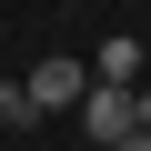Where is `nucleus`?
Wrapping results in <instances>:
<instances>
[{"instance_id":"f257e3e1","label":"nucleus","mask_w":151,"mask_h":151,"mask_svg":"<svg viewBox=\"0 0 151 151\" xmlns=\"http://www.w3.org/2000/svg\"><path fill=\"white\" fill-rule=\"evenodd\" d=\"M141 81H91L81 101H70V111H81V131H91V151H111L121 131H141V101H131Z\"/></svg>"},{"instance_id":"f03ea898","label":"nucleus","mask_w":151,"mask_h":151,"mask_svg":"<svg viewBox=\"0 0 151 151\" xmlns=\"http://www.w3.org/2000/svg\"><path fill=\"white\" fill-rule=\"evenodd\" d=\"M20 91H30V121H40V111H70V101L91 91V60L50 50V60H30V81H20Z\"/></svg>"},{"instance_id":"7ed1b4c3","label":"nucleus","mask_w":151,"mask_h":151,"mask_svg":"<svg viewBox=\"0 0 151 151\" xmlns=\"http://www.w3.org/2000/svg\"><path fill=\"white\" fill-rule=\"evenodd\" d=\"M91 81H141V40H101V60H91Z\"/></svg>"},{"instance_id":"20e7f679","label":"nucleus","mask_w":151,"mask_h":151,"mask_svg":"<svg viewBox=\"0 0 151 151\" xmlns=\"http://www.w3.org/2000/svg\"><path fill=\"white\" fill-rule=\"evenodd\" d=\"M10 121H30V91H20V81H0V131H10Z\"/></svg>"},{"instance_id":"39448f33","label":"nucleus","mask_w":151,"mask_h":151,"mask_svg":"<svg viewBox=\"0 0 151 151\" xmlns=\"http://www.w3.org/2000/svg\"><path fill=\"white\" fill-rule=\"evenodd\" d=\"M111 151H151V131H121V141H111Z\"/></svg>"},{"instance_id":"423d86ee","label":"nucleus","mask_w":151,"mask_h":151,"mask_svg":"<svg viewBox=\"0 0 151 151\" xmlns=\"http://www.w3.org/2000/svg\"><path fill=\"white\" fill-rule=\"evenodd\" d=\"M131 101H141V131H151V81H141V91H131Z\"/></svg>"}]
</instances>
